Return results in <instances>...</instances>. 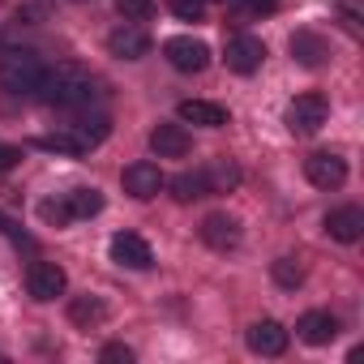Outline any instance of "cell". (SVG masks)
<instances>
[{
  "mask_svg": "<svg viewBox=\"0 0 364 364\" xmlns=\"http://www.w3.org/2000/svg\"><path fill=\"white\" fill-rule=\"evenodd\" d=\"M95 73L77 60H60L56 69H43V82H39V95L43 103H56V107H86L95 99Z\"/></svg>",
  "mask_w": 364,
  "mask_h": 364,
  "instance_id": "6da1fadb",
  "label": "cell"
},
{
  "mask_svg": "<svg viewBox=\"0 0 364 364\" xmlns=\"http://www.w3.org/2000/svg\"><path fill=\"white\" fill-rule=\"evenodd\" d=\"M43 82V60L26 48H9L5 56H0V86L14 90V95H31L39 90Z\"/></svg>",
  "mask_w": 364,
  "mask_h": 364,
  "instance_id": "7a4b0ae2",
  "label": "cell"
},
{
  "mask_svg": "<svg viewBox=\"0 0 364 364\" xmlns=\"http://www.w3.org/2000/svg\"><path fill=\"white\" fill-rule=\"evenodd\" d=\"M326 116H330V103H326V95H317V90L296 95V99L287 103V129L300 133V137L317 133V129L326 124Z\"/></svg>",
  "mask_w": 364,
  "mask_h": 364,
  "instance_id": "3957f363",
  "label": "cell"
},
{
  "mask_svg": "<svg viewBox=\"0 0 364 364\" xmlns=\"http://www.w3.org/2000/svg\"><path fill=\"white\" fill-rule=\"evenodd\" d=\"M163 56H167V65L180 69V73H202V69L210 65V48H206L202 39H193V35L167 39V43H163Z\"/></svg>",
  "mask_w": 364,
  "mask_h": 364,
  "instance_id": "277c9868",
  "label": "cell"
},
{
  "mask_svg": "<svg viewBox=\"0 0 364 364\" xmlns=\"http://www.w3.org/2000/svg\"><path fill=\"white\" fill-rule=\"evenodd\" d=\"M223 60H228L232 73H245V77H249V73L262 69V60H266V43H262L257 35H232Z\"/></svg>",
  "mask_w": 364,
  "mask_h": 364,
  "instance_id": "5b68a950",
  "label": "cell"
},
{
  "mask_svg": "<svg viewBox=\"0 0 364 364\" xmlns=\"http://www.w3.org/2000/svg\"><path fill=\"white\" fill-rule=\"evenodd\" d=\"M120 185H124V193H129V198L146 202V198H159V189L167 185V180H163V171H159L154 163L137 159V163H129V167L120 171Z\"/></svg>",
  "mask_w": 364,
  "mask_h": 364,
  "instance_id": "8992f818",
  "label": "cell"
},
{
  "mask_svg": "<svg viewBox=\"0 0 364 364\" xmlns=\"http://www.w3.org/2000/svg\"><path fill=\"white\" fill-rule=\"evenodd\" d=\"M304 176H309V185H317V189H338L347 180V163L338 154H330V150H317V154L304 159Z\"/></svg>",
  "mask_w": 364,
  "mask_h": 364,
  "instance_id": "52a82bcc",
  "label": "cell"
},
{
  "mask_svg": "<svg viewBox=\"0 0 364 364\" xmlns=\"http://www.w3.org/2000/svg\"><path fill=\"white\" fill-rule=\"evenodd\" d=\"M112 262L116 266H129V270H150L154 266V253H150V245L137 232H116L112 236Z\"/></svg>",
  "mask_w": 364,
  "mask_h": 364,
  "instance_id": "ba28073f",
  "label": "cell"
},
{
  "mask_svg": "<svg viewBox=\"0 0 364 364\" xmlns=\"http://www.w3.org/2000/svg\"><path fill=\"white\" fill-rule=\"evenodd\" d=\"M26 287H31L35 300H56V296H65L69 274H65L56 262H35V266L26 270Z\"/></svg>",
  "mask_w": 364,
  "mask_h": 364,
  "instance_id": "9c48e42d",
  "label": "cell"
},
{
  "mask_svg": "<svg viewBox=\"0 0 364 364\" xmlns=\"http://www.w3.org/2000/svg\"><path fill=\"white\" fill-rule=\"evenodd\" d=\"M150 150L159 159H185L193 150V137L185 133V124H154L150 129Z\"/></svg>",
  "mask_w": 364,
  "mask_h": 364,
  "instance_id": "30bf717a",
  "label": "cell"
},
{
  "mask_svg": "<svg viewBox=\"0 0 364 364\" xmlns=\"http://www.w3.org/2000/svg\"><path fill=\"white\" fill-rule=\"evenodd\" d=\"M202 240H206L210 249H219V253L236 249V245H240V219H232L228 210L206 215V219H202Z\"/></svg>",
  "mask_w": 364,
  "mask_h": 364,
  "instance_id": "8fae6325",
  "label": "cell"
},
{
  "mask_svg": "<svg viewBox=\"0 0 364 364\" xmlns=\"http://www.w3.org/2000/svg\"><path fill=\"white\" fill-rule=\"evenodd\" d=\"M245 338H249V351H257V355H283V351H287V330H283L274 317L253 321Z\"/></svg>",
  "mask_w": 364,
  "mask_h": 364,
  "instance_id": "7c38bea8",
  "label": "cell"
},
{
  "mask_svg": "<svg viewBox=\"0 0 364 364\" xmlns=\"http://www.w3.org/2000/svg\"><path fill=\"white\" fill-rule=\"evenodd\" d=\"M326 232H330V240H338V245H355V240L364 236V210H360V206H338V210H330V215H326Z\"/></svg>",
  "mask_w": 364,
  "mask_h": 364,
  "instance_id": "4fadbf2b",
  "label": "cell"
},
{
  "mask_svg": "<svg viewBox=\"0 0 364 364\" xmlns=\"http://www.w3.org/2000/svg\"><path fill=\"white\" fill-rule=\"evenodd\" d=\"M176 116L185 124H202V129H223L228 124V107L223 103H210V99H185L176 107Z\"/></svg>",
  "mask_w": 364,
  "mask_h": 364,
  "instance_id": "5bb4252c",
  "label": "cell"
},
{
  "mask_svg": "<svg viewBox=\"0 0 364 364\" xmlns=\"http://www.w3.org/2000/svg\"><path fill=\"white\" fill-rule=\"evenodd\" d=\"M107 52H112L116 60H141V56L150 52V39H146V31H137V26H116V31L107 35Z\"/></svg>",
  "mask_w": 364,
  "mask_h": 364,
  "instance_id": "9a60e30c",
  "label": "cell"
},
{
  "mask_svg": "<svg viewBox=\"0 0 364 364\" xmlns=\"http://www.w3.org/2000/svg\"><path fill=\"white\" fill-rule=\"evenodd\" d=\"M296 334H300L309 347H326V343L338 338V321H334L330 313H304V317L296 321Z\"/></svg>",
  "mask_w": 364,
  "mask_h": 364,
  "instance_id": "2e32d148",
  "label": "cell"
},
{
  "mask_svg": "<svg viewBox=\"0 0 364 364\" xmlns=\"http://www.w3.org/2000/svg\"><path fill=\"white\" fill-rule=\"evenodd\" d=\"M60 202H65L69 223H77V219H95V215L103 210V193H99V189H69V193H60Z\"/></svg>",
  "mask_w": 364,
  "mask_h": 364,
  "instance_id": "e0dca14e",
  "label": "cell"
},
{
  "mask_svg": "<svg viewBox=\"0 0 364 364\" xmlns=\"http://www.w3.org/2000/svg\"><path fill=\"white\" fill-rule=\"evenodd\" d=\"M69 321L77 330H90V326H103L107 321V304L99 296H73L69 300Z\"/></svg>",
  "mask_w": 364,
  "mask_h": 364,
  "instance_id": "ac0fdd59",
  "label": "cell"
},
{
  "mask_svg": "<svg viewBox=\"0 0 364 364\" xmlns=\"http://www.w3.org/2000/svg\"><path fill=\"white\" fill-rule=\"evenodd\" d=\"M171 198L180 202V206H189V202H198V198H206L210 193V185H206V171H180L176 180H171Z\"/></svg>",
  "mask_w": 364,
  "mask_h": 364,
  "instance_id": "d6986e66",
  "label": "cell"
},
{
  "mask_svg": "<svg viewBox=\"0 0 364 364\" xmlns=\"http://www.w3.org/2000/svg\"><path fill=\"white\" fill-rule=\"evenodd\" d=\"M206 171V185H210V193H232L236 185H240V167L236 163H228V159H215L210 167H202Z\"/></svg>",
  "mask_w": 364,
  "mask_h": 364,
  "instance_id": "ffe728a7",
  "label": "cell"
},
{
  "mask_svg": "<svg viewBox=\"0 0 364 364\" xmlns=\"http://www.w3.org/2000/svg\"><path fill=\"white\" fill-rule=\"evenodd\" d=\"M291 56L300 60V65H309V69H317L321 60H326V43L313 35V31H300V35H291Z\"/></svg>",
  "mask_w": 364,
  "mask_h": 364,
  "instance_id": "44dd1931",
  "label": "cell"
},
{
  "mask_svg": "<svg viewBox=\"0 0 364 364\" xmlns=\"http://www.w3.org/2000/svg\"><path fill=\"white\" fill-rule=\"evenodd\" d=\"M69 133L90 150V146H99V141L107 137V116H82L77 124H69Z\"/></svg>",
  "mask_w": 364,
  "mask_h": 364,
  "instance_id": "7402d4cb",
  "label": "cell"
},
{
  "mask_svg": "<svg viewBox=\"0 0 364 364\" xmlns=\"http://www.w3.org/2000/svg\"><path fill=\"white\" fill-rule=\"evenodd\" d=\"M39 150H56V154H86V146L73 137V133H48V137H35Z\"/></svg>",
  "mask_w": 364,
  "mask_h": 364,
  "instance_id": "603a6c76",
  "label": "cell"
},
{
  "mask_svg": "<svg viewBox=\"0 0 364 364\" xmlns=\"http://www.w3.org/2000/svg\"><path fill=\"white\" fill-rule=\"evenodd\" d=\"M270 270H274V283H279V287H300V283H304V270L296 266V257H279Z\"/></svg>",
  "mask_w": 364,
  "mask_h": 364,
  "instance_id": "cb8c5ba5",
  "label": "cell"
},
{
  "mask_svg": "<svg viewBox=\"0 0 364 364\" xmlns=\"http://www.w3.org/2000/svg\"><path fill=\"white\" fill-rule=\"evenodd\" d=\"M116 9L124 22H146L154 14V0H116Z\"/></svg>",
  "mask_w": 364,
  "mask_h": 364,
  "instance_id": "d4e9b609",
  "label": "cell"
},
{
  "mask_svg": "<svg viewBox=\"0 0 364 364\" xmlns=\"http://www.w3.org/2000/svg\"><path fill=\"white\" fill-rule=\"evenodd\" d=\"M171 14L180 22H202L206 18V5H202V0H171Z\"/></svg>",
  "mask_w": 364,
  "mask_h": 364,
  "instance_id": "484cf974",
  "label": "cell"
},
{
  "mask_svg": "<svg viewBox=\"0 0 364 364\" xmlns=\"http://www.w3.org/2000/svg\"><path fill=\"white\" fill-rule=\"evenodd\" d=\"M99 360H124V364H129V360H133V351H129L124 343H107V347L99 351Z\"/></svg>",
  "mask_w": 364,
  "mask_h": 364,
  "instance_id": "4316f807",
  "label": "cell"
},
{
  "mask_svg": "<svg viewBox=\"0 0 364 364\" xmlns=\"http://www.w3.org/2000/svg\"><path fill=\"white\" fill-rule=\"evenodd\" d=\"M18 159H22V150H18V146H5V141H0V171H9Z\"/></svg>",
  "mask_w": 364,
  "mask_h": 364,
  "instance_id": "83f0119b",
  "label": "cell"
},
{
  "mask_svg": "<svg viewBox=\"0 0 364 364\" xmlns=\"http://www.w3.org/2000/svg\"><path fill=\"white\" fill-rule=\"evenodd\" d=\"M245 5H249V14H274L279 0H245Z\"/></svg>",
  "mask_w": 364,
  "mask_h": 364,
  "instance_id": "f1b7e54d",
  "label": "cell"
}]
</instances>
